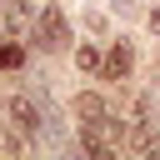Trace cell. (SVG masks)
<instances>
[{"instance_id": "cell-8", "label": "cell", "mask_w": 160, "mask_h": 160, "mask_svg": "<svg viewBox=\"0 0 160 160\" xmlns=\"http://www.w3.org/2000/svg\"><path fill=\"white\" fill-rule=\"evenodd\" d=\"M75 65H80V70H100V55H95L90 45H80V50H75Z\"/></svg>"}, {"instance_id": "cell-6", "label": "cell", "mask_w": 160, "mask_h": 160, "mask_svg": "<svg viewBox=\"0 0 160 160\" xmlns=\"http://www.w3.org/2000/svg\"><path fill=\"white\" fill-rule=\"evenodd\" d=\"M125 70H130V45H115V50H110V60H105V75H115V80H120Z\"/></svg>"}, {"instance_id": "cell-1", "label": "cell", "mask_w": 160, "mask_h": 160, "mask_svg": "<svg viewBox=\"0 0 160 160\" xmlns=\"http://www.w3.org/2000/svg\"><path fill=\"white\" fill-rule=\"evenodd\" d=\"M30 35H35L40 50H65V45H70V25H65L60 5H45V10L35 15V25H30Z\"/></svg>"}, {"instance_id": "cell-5", "label": "cell", "mask_w": 160, "mask_h": 160, "mask_svg": "<svg viewBox=\"0 0 160 160\" xmlns=\"http://www.w3.org/2000/svg\"><path fill=\"white\" fill-rule=\"evenodd\" d=\"M125 145H130V150H150V145H155V125H150V120H140V125L125 135Z\"/></svg>"}, {"instance_id": "cell-2", "label": "cell", "mask_w": 160, "mask_h": 160, "mask_svg": "<svg viewBox=\"0 0 160 160\" xmlns=\"http://www.w3.org/2000/svg\"><path fill=\"white\" fill-rule=\"evenodd\" d=\"M30 25H35L30 0H0V30H5V35H25Z\"/></svg>"}, {"instance_id": "cell-4", "label": "cell", "mask_w": 160, "mask_h": 160, "mask_svg": "<svg viewBox=\"0 0 160 160\" xmlns=\"http://www.w3.org/2000/svg\"><path fill=\"white\" fill-rule=\"evenodd\" d=\"M75 115H80V120H105L110 110H105L100 95H80V100H75Z\"/></svg>"}, {"instance_id": "cell-9", "label": "cell", "mask_w": 160, "mask_h": 160, "mask_svg": "<svg viewBox=\"0 0 160 160\" xmlns=\"http://www.w3.org/2000/svg\"><path fill=\"white\" fill-rule=\"evenodd\" d=\"M150 30H155V35H160V10H155V15H150Z\"/></svg>"}, {"instance_id": "cell-7", "label": "cell", "mask_w": 160, "mask_h": 160, "mask_svg": "<svg viewBox=\"0 0 160 160\" xmlns=\"http://www.w3.org/2000/svg\"><path fill=\"white\" fill-rule=\"evenodd\" d=\"M20 60H25V50H20V45H0V70H15Z\"/></svg>"}, {"instance_id": "cell-3", "label": "cell", "mask_w": 160, "mask_h": 160, "mask_svg": "<svg viewBox=\"0 0 160 160\" xmlns=\"http://www.w3.org/2000/svg\"><path fill=\"white\" fill-rule=\"evenodd\" d=\"M10 125H15L20 135H40V110H35L30 95H15V100H10Z\"/></svg>"}]
</instances>
